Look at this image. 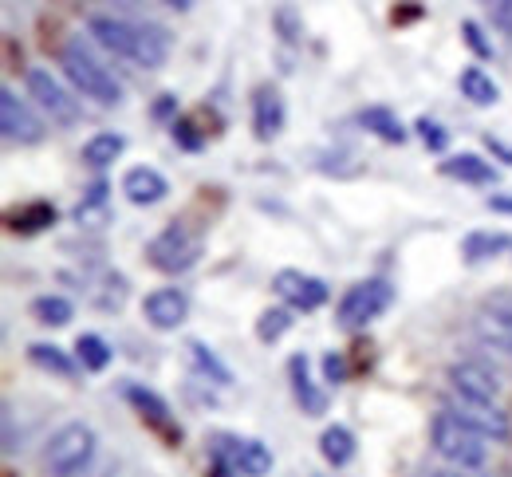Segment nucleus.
Here are the masks:
<instances>
[{
  "mask_svg": "<svg viewBox=\"0 0 512 477\" xmlns=\"http://www.w3.org/2000/svg\"><path fill=\"white\" fill-rule=\"evenodd\" d=\"M477 332H481L485 343H497L501 351L512 355V300L509 296L489 300V308H485L481 320H477Z\"/></svg>",
  "mask_w": 512,
  "mask_h": 477,
  "instance_id": "nucleus-16",
  "label": "nucleus"
},
{
  "mask_svg": "<svg viewBox=\"0 0 512 477\" xmlns=\"http://www.w3.org/2000/svg\"><path fill=\"white\" fill-rule=\"evenodd\" d=\"M71 477H115V462H111V458H99V454H95V458H91V462H87L83 470H75Z\"/></svg>",
  "mask_w": 512,
  "mask_h": 477,
  "instance_id": "nucleus-34",
  "label": "nucleus"
},
{
  "mask_svg": "<svg viewBox=\"0 0 512 477\" xmlns=\"http://www.w3.org/2000/svg\"><path fill=\"white\" fill-rule=\"evenodd\" d=\"M190 359L201 367V375H209L213 383H221V387H229V383H233V371L213 355V347H205L201 340H190Z\"/></svg>",
  "mask_w": 512,
  "mask_h": 477,
  "instance_id": "nucleus-29",
  "label": "nucleus"
},
{
  "mask_svg": "<svg viewBox=\"0 0 512 477\" xmlns=\"http://www.w3.org/2000/svg\"><path fill=\"white\" fill-rule=\"evenodd\" d=\"M123 150H127V138L115 135V131H99V135H91L83 142V162L95 166V170H103V166L119 162Z\"/></svg>",
  "mask_w": 512,
  "mask_h": 477,
  "instance_id": "nucleus-22",
  "label": "nucleus"
},
{
  "mask_svg": "<svg viewBox=\"0 0 512 477\" xmlns=\"http://www.w3.org/2000/svg\"><path fill=\"white\" fill-rule=\"evenodd\" d=\"M512 249V237L505 229H473L465 241H461V257L469 261V265H481V261H489V257H501V253H509Z\"/></svg>",
  "mask_w": 512,
  "mask_h": 477,
  "instance_id": "nucleus-18",
  "label": "nucleus"
},
{
  "mask_svg": "<svg viewBox=\"0 0 512 477\" xmlns=\"http://www.w3.org/2000/svg\"><path fill=\"white\" fill-rule=\"evenodd\" d=\"M509 36H512V28H509Z\"/></svg>",
  "mask_w": 512,
  "mask_h": 477,
  "instance_id": "nucleus-41",
  "label": "nucleus"
},
{
  "mask_svg": "<svg viewBox=\"0 0 512 477\" xmlns=\"http://www.w3.org/2000/svg\"><path fill=\"white\" fill-rule=\"evenodd\" d=\"M390 304H394V288H390L386 280H359V284H351V288L343 292V300H339V324H343L347 332L367 328L371 320L383 316Z\"/></svg>",
  "mask_w": 512,
  "mask_h": 477,
  "instance_id": "nucleus-5",
  "label": "nucleus"
},
{
  "mask_svg": "<svg viewBox=\"0 0 512 477\" xmlns=\"http://www.w3.org/2000/svg\"><path fill=\"white\" fill-rule=\"evenodd\" d=\"M485 205H489V209H497V213H512V198H505V194H493V198H485Z\"/></svg>",
  "mask_w": 512,
  "mask_h": 477,
  "instance_id": "nucleus-38",
  "label": "nucleus"
},
{
  "mask_svg": "<svg viewBox=\"0 0 512 477\" xmlns=\"http://www.w3.org/2000/svg\"><path fill=\"white\" fill-rule=\"evenodd\" d=\"M32 316H36L40 324H48V328H64V324H71L75 308H71L67 296H36V300H32Z\"/></svg>",
  "mask_w": 512,
  "mask_h": 477,
  "instance_id": "nucleus-27",
  "label": "nucleus"
},
{
  "mask_svg": "<svg viewBox=\"0 0 512 477\" xmlns=\"http://www.w3.org/2000/svg\"><path fill=\"white\" fill-rule=\"evenodd\" d=\"M95 446H99V438L87 422H67L44 446V470L52 477H71L95 458Z\"/></svg>",
  "mask_w": 512,
  "mask_h": 477,
  "instance_id": "nucleus-4",
  "label": "nucleus"
},
{
  "mask_svg": "<svg viewBox=\"0 0 512 477\" xmlns=\"http://www.w3.org/2000/svg\"><path fill=\"white\" fill-rule=\"evenodd\" d=\"M323 371H327V383H343L347 379V363L339 355H327L323 359Z\"/></svg>",
  "mask_w": 512,
  "mask_h": 477,
  "instance_id": "nucleus-35",
  "label": "nucleus"
},
{
  "mask_svg": "<svg viewBox=\"0 0 512 477\" xmlns=\"http://www.w3.org/2000/svg\"><path fill=\"white\" fill-rule=\"evenodd\" d=\"M493 20H497V28H512V0H497V8H493Z\"/></svg>",
  "mask_w": 512,
  "mask_h": 477,
  "instance_id": "nucleus-36",
  "label": "nucleus"
},
{
  "mask_svg": "<svg viewBox=\"0 0 512 477\" xmlns=\"http://www.w3.org/2000/svg\"><path fill=\"white\" fill-rule=\"evenodd\" d=\"M28 359H32L40 371H52V375H60V379H71V375H75L71 355H67L64 347H56V343H32V347H28Z\"/></svg>",
  "mask_w": 512,
  "mask_h": 477,
  "instance_id": "nucleus-25",
  "label": "nucleus"
},
{
  "mask_svg": "<svg viewBox=\"0 0 512 477\" xmlns=\"http://www.w3.org/2000/svg\"><path fill=\"white\" fill-rule=\"evenodd\" d=\"M284 119H288V111H284V95L272 87V83H264V87H256L253 95V131L260 142H268V138H276L284 131Z\"/></svg>",
  "mask_w": 512,
  "mask_h": 477,
  "instance_id": "nucleus-14",
  "label": "nucleus"
},
{
  "mask_svg": "<svg viewBox=\"0 0 512 477\" xmlns=\"http://www.w3.org/2000/svg\"><path fill=\"white\" fill-rule=\"evenodd\" d=\"M28 91H32V99L52 115V123H60V127L79 123V99H75L48 68H28Z\"/></svg>",
  "mask_w": 512,
  "mask_h": 477,
  "instance_id": "nucleus-7",
  "label": "nucleus"
},
{
  "mask_svg": "<svg viewBox=\"0 0 512 477\" xmlns=\"http://www.w3.org/2000/svg\"><path fill=\"white\" fill-rule=\"evenodd\" d=\"M359 123H363L367 131H375L383 142H390V146H402L406 135H410V131L398 123V115L386 111V107H367V111H359Z\"/></svg>",
  "mask_w": 512,
  "mask_h": 477,
  "instance_id": "nucleus-24",
  "label": "nucleus"
},
{
  "mask_svg": "<svg viewBox=\"0 0 512 477\" xmlns=\"http://www.w3.org/2000/svg\"><path fill=\"white\" fill-rule=\"evenodd\" d=\"M95 217H107V186H103V182H95V186L87 190V198L75 205V221H79V225H91Z\"/></svg>",
  "mask_w": 512,
  "mask_h": 477,
  "instance_id": "nucleus-30",
  "label": "nucleus"
},
{
  "mask_svg": "<svg viewBox=\"0 0 512 477\" xmlns=\"http://www.w3.org/2000/svg\"><path fill=\"white\" fill-rule=\"evenodd\" d=\"M0 127H4V138H8V142H24V146H28V142H40V138H44V123L32 115L28 103L16 99L12 87L0 91Z\"/></svg>",
  "mask_w": 512,
  "mask_h": 477,
  "instance_id": "nucleus-13",
  "label": "nucleus"
},
{
  "mask_svg": "<svg viewBox=\"0 0 512 477\" xmlns=\"http://www.w3.org/2000/svg\"><path fill=\"white\" fill-rule=\"evenodd\" d=\"M449 414H457L465 426H473L477 434H485V438H509V414L497 407V403H489V399H469V395H457V391H449V403H446Z\"/></svg>",
  "mask_w": 512,
  "mask_h": 477,
  "instance_id": "nucleus-8",
  "label": "nucleus"
},
{
  "mask_svg": "<svg viewBox=\"0 0 512 477\" xmlns=\"http://www.w3.org/2000/svg\"><path fill=\"white\" fill-rule=\"evenodd\" d=\"M221 458L237 470L241 477H264L272 474V450L256 438H237V434H221Z\"/></svg>",
  "mask_w": 512,
  "mask_h": 477,
  "instance_id": "nucleus-10",
  "label": "nucleus"
},
{
  "mask_svg": "<svg viewBox=\"0 0 512 477\" xmlns=\"http://www.w3.org/2000/svg\"><path fill=\"white\" fill-rule=\"evenodd\" d=\"M166 194H170V182L154 166H130L123 174V198L130 205H158Z\"/></svg>",
  "mask_w": 512,
  "mask_h": 477,
  "instance_id": "nucleus-15",
  "label": "nucleus"
},
{
  "mask_svg": "<svg viewBox=\"0 0 512 477\" xmlns=\"http://www.w3.org/2000/svg\"><path fill=\"white\" fill-rule=\"evenodd\" d=\"M123 395H127V403L142 418H150L154 426H162V430H170V407H166V399L162 395H154L150 387H142V383H127L123 387Z\"/></svg>",
  "mask_w": 512,
  "mask_h": 477,
  "instance_id": "nucleus-23",
  "label": "nucleus"
},
{
  "mask_svg": "<svg viewBox=\"0 0 512 477\" xmlns=\"http://www.w3.org/2000/svg\"><path fill=\"white\" fill-rule=\"evenodd\" d=\"M272 288L296 312H316V308L327 304V296H331V288L323 284L320 276L300 273V269H280V273L272 276Z\"/></svg>",
  "mask_w": 512,
  "mask_h": 477,
  "instance_id": "nucleus-9",
  "label": "nucleus"
},
{
  "mask_svg": "<svg viewBox=\"0 0 512 477\" xmlns=\"http://www.w3.org/2000/svg\"><path fill=\"white\" fill-rule=\"evenodd\" d=\"M52 221H56V209H52V205H44V202H36V205H28L24 213H16V217H12V229L36 233V229H44V225H52Z\"/></svg>",
  "mask_w": 512,
  "mask_h": 477,
  "instance_id": "nucleus-31",
  "label": "nucleus"
},
{
  "mask_svg": "<svg viewBox=\"0 0 512 477\" xmlns=\"http://www.w3.org/2000/svg\"><path fill=\"white\" fill-rule=\"evenodd\" d=\"M446 379H449V391H457V395L489 399V403H497V399H501V375H497V371H489L485 363L461 359V363H453V367H449Z\"/></svg>",
  "mask_w": 512,
  "mask_h": 477,
  "instance_id": "nucleus-11",
  "label": "nucleus"
},
{
  "mask_svg": "<svg viewBox=\"0 0 512 477\" xmlns=\"http://www.w3.org/2000/svg\"><path fill=\"white\" fill-rule=\"evenodd\" d=\"M75 355H79V363L87 367V371H107V363H111V343L103 340V336H95V332H83L79 340H75Z\"/></svg>",
  "mask_w": 512,
  "mask_h": 477,
  "instance_id": "nucleus-26",
  "label": "nucleus"
},
{
  "mask_svg": "<svg viewBox=\"0 0 512 477\" xmlns=\"http://www.w3.org/2000/svg\"><path fill=\"white\" fill-rule=\"evenodd\" d=\"M414 131H418V138L426 142V150H434V154H442V150H446V146H449V131H446V127H442V123H434V119H426V115H422V119L414 123Z\"/></svg>",
  "mask_w": 512,
  "mask_h": 477,
  "instance_id": "nucleus-32",
  "label": "nucleus"
},
{
  "mask_svg": "<svg viewBox=\"0 0 512 477\" xmlns=\"http://www.w3.org/2000/svg\"><path fill=\"white\" fill-rule=\"evenodd\" d=\"M166 8H174V12H190L193 8V0H162Z\"/></svg>",
  "mask_w": 512,
  "mask_h": 477,
  "instance_id": "nucleus-40",
  "label": "nucleus"
},
{
  "mask_svg": "<svg viewBox=\"0 0 512 477\" xmlns=\"http://www.w3.org/2000/svg\"><path fill=\"white\" fill-rule=\"evenodd\" d=\"M430 442H434V454L449 462V466H457V470H481L485 462H489V438L485 434H477L473 426H465L457 414H449L442 410L434 422H430Z\"/></svg>",
  "mask_w": 512,
  "mask_h": 477,
  "instance_id": "nucleus-2",
  "label": "nucleus"
},
{
  "mask_svg": "<svg viewBox=\"0 0 512 477\" xmlns=\"http://www.w3.org/2000/svg\"><path fill=\"white\" fill-rule=\"evenodd\" d=\"M60 68H64V75L71 79V87H75L83 99H95L99 107H119V103H123L119 79L103 68L95 56H87L83 44L67 40L64 48H60Z\"/></svg>",
  "mask_w": 512,
  "mask_h": 477,
  "instance_id": "nucleus-3",
  "label": "nucleus"
},
{
  "mask_svg": "<svg viewBox=\"0 0 512 477\" xmlns=\"http://www.w3.org/2000/svg\"><path fill=\"white\" fill-rule=\"evenodd\" d=\"M4 450L16 454V426H12V410H4Z\"/></svg>",
  "mask_w": 512,
  "mask_h": 477,
  "instance_id": "nucleus-37",
  "label": "nucleus"
},
{
  "mask_svg": "<svg viewBox=\"0 0 512 477\" xmlns=\"http://www.w3.org/2000/svg\"><path fill=\"white\" fill-rule=\"evenodd\" d=\"M461 36H465V44H469L481 60H489V56H493V44L485 40V32H481V24H477V20H461Z\"/></svg>",
  "mask_w": 512,
  "mask_h": 477,
  "instance_id": "nucleus-33",
  "label": "nucleus"
},
{
  "mask_svg": "<svg viewBox=\"0 0 512 477\" xmlns=\"http://www.w3.org/2000/svg\"><path fill=\"white\" fill-rule=\"evenodd\" d=\"M146 257H150V265L158 273H186V269L197 265V257H201V241H197V233H190V225L174 221V225H166L150 241Z\"/></svg>",
  "mask_w": 512,
  "mask_h": 477,
  "instance_id": "nucleus-6",
  "label": "nucleus"
},
{
  "mask_svg": "<svg viewBox=\"0 0 512 477\" xmlns=\"http://www.w3.org/2000/svg\"><path fill=\"white\" fill-rule=\"evenodd\" d=\"M426 477H477V474H473V470H457V466H453V470H430Z\"/></svg>",
  "mask_w": 512,
  "mask_h": 477,
  "instance_id": "nucleus-39",
  "label": "nucleus"
},
{
  "mask_svg": "<svg viewBox=\"0 0 512 477\" xmlns=\"http://www.w3.org/2000/svg\"><path fill=\"white\" fill-rule=\"evenodd\" d=\"M288 375H292V395H296V403L304 407V414H323V410H327V395L312 383V367H308L304 355H292Z\"/></svg>",
  "mask_w": 512,
  "mask_h": 477,
  "instance_id": "nucleus-19",
  "label": "nucleus"
},
{
  "mask_svg": "<svg viewBox=\"0 0 512 477\" xmlns=\"http://www.w3.org/2000/svg\"><path fill=\"white\" fill-rule=\"evenodd\" d=\"M457 87H461V95H465L473 107H493V103L501 99L497 79H493L485 68H477V64L461 68V75H457Z\"/></svg>",
  "mask_w": 512,
  "mask_h": 477,
  "instance_id": "nucleus-20",
  "label": "nucleus"
},
{
  "mask_svg": "<svg viewBox=\"0 0 512 477\" xmlns=\"http://www.w3.org/2000/svg\"><path fill=\"white\" fill-rule=\"evenodd\" d=\"M442 174L453 182H465V186H493L497 182V166L485 162L481 154H453L442 162Z\"/></svg>",
  "mask_w": 512,
  "mask_h": 477,
  "instance_id": "nucleus-17",
  "label": "nucleus"
},
{
  "mask_svg": "<svg viewBox=\"0 0 512 477\" xmlns=\"http://www.w3.org/2000/svg\"><path fill=\"white\" fill-rule=\"evenodd\" d=\"M292 308H264L260 320H256V340L260 343H276L284 332H292Z\"/></svg>",
  "mask_w": 512,
  "mask_h": 477,
  "instance_id": "nucleus-28",
  "label": "nucleus"
},
{
  "mask_svg": "<svg viewBox=\"0 0 512 477\" xmlns=\"http://www.w3.org/2000/svg\"><path fill=\"white\" fill-rule=\"evenodd\" d=\"M142 316H146L150 328H158V332H174V328L186 324V316H190V300H186L182 288H154V292L142 300Z\"/></svg>",
  "mask_w": 512,
  "mask_h": 477,
  "instance_id": "nucleus-12",
  "label": "nucleus"
},
{
  "mask_svg": "<svg viewBox=\"0 0 512 477\" xmlns=\"http://www.w3.org/2000/svg\"><path fill=\"white\" fill-rule=\"evenodd\" d=\"M87 32L119 60H130L138 68H162L170 60V36L162 28H150V24H134L123 16H107V12H95L87 20Z\"/></svg>",
  "mask_w": 512,
  "mask_h": 477,
  "instance_id": "nucleus-1",
  "label": "nucleus"
},
{
  "mask_svg": "<svg viewBox=\"0 0 512 477\" xmlns=\"http://www.w3.org/2000/svg\"><path fill=\"white\" fill-rule=\"evenodd\" d=\"M320 454L327 466H335V470H343V466H351L355 462V434L347 430V426H327L320 434Z\"/></svg>",
  "mask_w": 512,
  "mask_h": 477,
  "instance_id": "nucleus-21",
  "label": "nucleus"
}]
</instances>
